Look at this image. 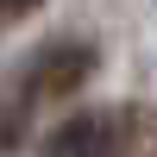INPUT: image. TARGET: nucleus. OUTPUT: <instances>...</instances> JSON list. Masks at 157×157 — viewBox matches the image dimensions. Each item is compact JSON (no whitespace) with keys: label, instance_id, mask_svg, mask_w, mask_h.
Wrapping results in <instances>:
<instances>
[{"label":"nucleus","instance_id":"4","mask_svg":"<svg viewBox=\"0 0 157 157\" xmlns=\"http://www.w3.org/2000/svg\"><path fill=\"white\" fill-rule=\"evenodd\" d=\"M44 0H0V19H25V13H38Z\"/></svg>","mask_w":157,"mask_h":157},{"label":"nucleus","instance_id":"3","mask_svg":"<svg viewBox=\"0 0 157 157\" xmlns=\"http://www.w3.org/2000/svg\"><path fill=\"white\" fill-rule=\"evenodd\" d=\"M25 138V101H0V157H13Z\"/></svg>","mask_w":157,"mask_h":157},{"label":"nucleus","instance_id":"2","mask_svg":"<svg viewBox=\"0 0 157 157\" xmlns=\"http://www.w3.org/2000/svg\"><path fill=\"white\" fill-rule=\"evenodd\" d=\"M94 75V44H50L32 63V94H75V88Z\"/></svg>","mask_w":157,"mask_h":157},{"label":"nucleus","instance_id":"1","mask_svg":"<svg viewBox=\"0 0 157 157\" xmlns=\"http://www.w3.org/2000/svg\"><path fill=\"white\" fill-rule=\"evenodd\" d=\"M120 138H126L120 113H75L44 138V157H113Z\"/></svg>","mask_w":157,"mask_h":157}]
</instances>
